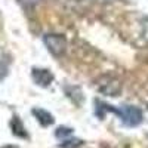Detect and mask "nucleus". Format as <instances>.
Instances as JSON below:
<instances>
[{"instance_id": "f257e3e1", "label": "nucleus", "mask_w": 148, "mask_h": 148, "mask_svg": "<svg viewBox=\"0 0 148 148\" xmlns=\"http://www.w3.org/2000/svg\"><path fill=\"white\" fill-rule=\"evenodd\" d=\"M113 113H116L121 119L123 125H126L129 127H135V126L141 125L144 120L142 111L138 107H133V105H121L120 108L113 107Z\"/></svg>"}, {"instance_id": "f03ea898", "label": "nucleus", "mask_w": 148, "mask_h": 148, "mask_svg": "<svg viewBox=\"0 0 148 148\" xmlns=\"http://www.w3.org/2000/svg\"><path fill=\"white\" fill-rule=\"evenodd\" d=\"M95 86L98 92L107 96H117L121 92V82L114 76H110V74L101 76L95 82Z\"/></svg>"}, {"instance_id": "7ed1b4c3", "label": "nucleus", "mask_w": 148, "mask_h": 148, "mask_svg": "<svg viewBox=\"0 0 148 148\" xmlns=\"http://www.w3.org/2000/svg\"><path fill=\"white\" fill-rule=\"evenodd\" d=\"M43 42L47 47V51L55 56H62L67 51V39L62 34H55V33L46 34L43 37Z\"/></svg>"}, {"instance_id": "20e7f679", "label": "nucleus", "mask_w": 148, "mask_h": 148, "mask_svg": "<svg viewBox=\"0 0 148 148\" xmlns=\"http://www.w3.org/2000/svg\"><path fill=\"white\" fill-rule=\"evenodd\" d=\"M31 77H33L34 83L42 86V88H47L53 82V74L46 68H33Z\"/></svg>"}, {"instance_id": "39448f33", "label": "nucleus", "mask_w": 148, "mask_h": 148, "mask_svg": "<svg viewBox=\"0 0 148 148\" xmlns=\"http://www.w3.org/2000/svg\"><path fill=\"white\" fill-rule=\"evenodd\" d=\"M33 114L37 119V121H39L42 126H45V127L46 126H51L52 123H53V116L49 113V111L43 110V108H34L33 110Z\"/></svg>"}, {"instance_id": "423d86ee", "label": "nucleus", "mask_w": 148, "mask_h": 148, "mask_svg": "<svg viewBox=\"0 0 148 148\" xmlns=\"http://www.w3.org/2000/svg\"><path fill=\"white\" fill-rule=\"evenodd\" d=\"M12 127H14V133H15V135H19V136H27V133L24 132L22 123L19 121L18 117H14V121H12Z\"/></svg>"}, {"instance_id": "0eeeda50", "label": "nucleus", "mask_w": 148, "mask_h": 148, "mask_svg": "<svg viewBox=\"0 0 148 148\" xmlns=\"http://www.w3.org/2000/svg\"><path fill=\"white\" fill-rule=\"evenodd\" d=\"M71 133H73V129H71V127L61 126V127H58V129H56L55 136H56V138H64V136H68V135H71Z\"/></svg>"}, {"instance_id": "6e6552de", "label": "nucleus", "mask_w": 148, "mask_h": 148, "mask_svg": "<svg viewBox=\"0 0 148 148\" xmlns=\"http://www.w3.org/2000/svg\"><path fill=\"white\" fill-rule=\"evenodd\" d=\"M67 144H61L62 148H77L82 145V141L80 139H70V141H65Z\"/></svg>"}, {"instance_id": "1a4fd4ad", "label": "nucleus", "mask_w": 148, "mask_h": 148, "mask_svg": "<svg viewBox=\"0 0 148 148\" xmlns=\"http://www.w3.org/2000/svg\"><path fill=\"white\" fill-rule=\"evenodd\" d=\"M19 2L24 5V6H34L40 2V0H19Z\"/></svg>"}]
</instances>
